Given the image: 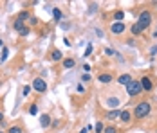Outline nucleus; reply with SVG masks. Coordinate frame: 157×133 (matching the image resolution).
Segmentation results:
<instances>
[{"label":"nucleus","mask_w":157,"mask_h":133,"mask_svg":"<svg viewBox=\"0 0 157 133\" xmlns=\"http://www.w3.org/2000/svg\"><path fill=\"white\" fill-rule=\"evenodd\" d=\"M29 34H31V27H29V25H27V27H25V29L22 31V32H20V38H27V36H29Z\"/></svg>","instance_id":"nucleus-29"},{"label":"nucleus","mask_w":157,"mask_h":133,"mask_svg":"<svg viewBox=\"0 0 157 133\" xmlns=\"http://www.w3.org/2000/svg\"><path fill=\"white\" fill-rule=\"evenodd\" d=\"M137 24L141 25L143 31H146L152 24H154V15H152V11H148V9H143L141 13L137 15Z\"/></svg>","instance_id":"nucleus-2"},{"label":"nucleus","mask_w":157,"mask_h":133,"mask_svg":"<svg viewBox=\"0 0 157 133\" xmlns=\"http://www.w3.org/2000/svg\"><path fill=\"white\" fill-rule=\"evenodd\" d=\"M103 52H105V56H109V58L116 56V50H114L112 47H105V49H103Z\"/></svg>","instance_id":"nucleus-25"},{"label":"nucleus","mask_w":157,"mask_h":133,"mask_svg":"<svg viewBox=\"0 0 157 133\" xmlns=\"http://www.w3.org/2000/svg\"><path fill=\"white\" fill-rule=\"evenodd\" d=\"M31 92H33L31 85H24V87H22V95H24V97H29V95H31Z\"/></svg>","instance_id":"nucleus-20"},{"label":"nucleus","mask_w":157,"mask_h":133,"mask_svg":"<svg viewBox=\"0 0 157 133\" xmlns=\"http://www.w3.org/2000/svg\"><path fill=\"white\" fill-rule=\"evenodd\" d=\"M143 32H144V31L141 29V25H139L137 22H134V24L130 25V34H132L134 38H139V36H143Z\"/></svg>","instance_id":"nucleus-14"},{"label":"nucleus","mask_w":157,"mask_h":133,"mask_svg":"<svg viewBox=\"0 0 157 133\" xmlns=\"http://www.w3.org/2000/svg\"><path fill=\"white\" fill-rule=\"evenodd\" d=\"M132 120H134V115H132V112H130L128 108H121V115H119V122H121V124H126V126H128V124H130Z\"/></svg>","instance_id":"nucleus-7"},{"label":"nucleus","mask_w":157,"mask_h":133,"mask_svg":"<svg viewBox=\"0 0 157 133\" xmlns=\"http://www.w3.org/2000/svg\"><path fill=\"white\" fill-rule=\"evenodd\" d=\"M123 20H125V13H123L121 9L114 11V22H123Z\"/></svg>","instance_id":"nucleus-18"},{"label":"nucleus","mask_w":157,"mask_h":133,"mask_svg":"<svg viewBox=\"0 0 157 133\" xmlns=\"http://www.w3.org/2000/svg\"><path fill=\"white\" fill-rule=\"evenodd\" d=\"M96 34H98L99 38H103V31H101V29H96Z\"/></svg>","instance_id":"nucleus-34"},{"label":"nucleus","mask_w":157,"mask_h":133,"mask_svg":"<svg viewBox=\"0 0 157 133\" xmlns=\"http://www.w3.org/2000/svg\"><path fill=\"white\" fill-rule=\"evenodd\" d=\"M105 104H107V108L114 110V108H117V106L121 104V101H119V97H116V95H110V97H107Z\"/></svg>","instance_id":"nucleus-13"},{"label":"nucleus","mask_w":157,"mask_h":133,"mask_svg":"<svg viewBox=\"0 0 157 133\" xmlns=\"http://www.w3.org/2000/svg\"><path fill=\"white\" fill-rule=\"evenodd\" d=\"M31 11H29V9H22V11H20V13H18V15H16V18H18V20H22V22H25V24H27V22H29V20H31Z\"/></svg>","instance_id":"nucleus-16"},{"label":"nucleus","mask_w":157,"mask_h":133,"mask_svg":"<svg viewBox=\"0 0 157 133\" xmlns=\"http://www.w3.org/2000/svg\"><path fill=\"white\" fill-rule=\"evenodd\" d=\"M31 87L36 94H45V92H47V81H45L44 77H34L33 83H31Z\"/></svg>","instance_id":"nucleus-3"},{"label":"nucleus","mask_w":157,"mask_h":133,"mask_svg":"<svg viewBox=\"0 0 157 133\" xmlns=\"http://www.w3.org/2000/svg\"><path fill=\"white\" fill-rule=\"evenodd\" d=\"M96 79L99 81V85H110L114 81V74L112 72H99Z\"/></svg>","instance_id":"nucleus-8"},{"label":"nucleus","mask_w":157,"mask_h":133,"mask_svg":"<svg viewBox=\"0 0 157 133\" xmlns=\"http://www.w3.org/2000/svg\"><path fill=\"white\" fill-rule=\"evenodd\" d=\"M150 112H152V104L148 103V101H139V103L134 106V112H132L134 120H143V119H146L150 115Z\"/></svg>","instance_id":"nucleus-1"},{"label":"nucleus","mask_w":157,"mask_h":133,"mask_svg":"<svg viewBox=\"0 0 157 133\" xmlns=\"http://www.w3.org/2000/svg\"><path fill=\"white\" fill-rule=\"evenodd\" d=\"M126 88V94H128V97H137L139 94H143V88L141 85H139V79H134L128 87H125Z\"/></svg>","instance_id":"nucleus-4"},{"label":"nucleus","mask_w":157,"mask_h":133,"mask_svg":"<svg viewBox=\"0 0 157 133\" xmlns=\"http://www.w3.org/2000/svg\"><path fill=\"white\" fill-rule=\"evenodd\" d=\"M52 16H54L56 22H60L62 20V9L60 7H52Z\"/></svg>","instance_id":"nucleus-22"},{"label":"nucleus","mask_w":157,"mask_h":133,"mask_svg":"<svg viewBox=\"0 0 157 133\" xmlns=\"http://www.w3.org/2000/svg\"><path fill=\"white\" fill-rule=\"evenodd\" d=\"M7 58H9V49L4 47V49H2V56H0V63H6Z\"/></svg>","instance_id":"nucleus-21"},{"label":"nucleus","mask_w":157,"mask_h":133,"mask_svg":"<svg viewBox=\"0 0 157 133\" xmlns=\"http://www.w3.org/2000/svg\"><path fill=\"white\" fill-rule=\"evenodd\" d=\"M148 50H150V56L154 58V56H155V54H157V45H152V47H150Z\"/></svg>","instance_id":"nucleus-31"},{"label":"nucleus","mask_w":157,"mask_h":133,"mask_svg":"<svg viewBox=\"0 0 157 133\" xmlns=\"http://www.w3.org/2000/svg\"><path fill=\"white\" fill-rule=\"evenodd\" d=\"M117 126H114V124H109V126H105V131L103 133H117Z\"/></svg>","instance_id":"nucleus-23"},{"label":"nucleus","mask_w":157,"mask_h":133,"mask_svg":"<svg viewBox=\"0 0 157 133\" xmlns=\"http://www.w3.org/2000/svg\"><path fill=\"white\" fill-rule=\"evenodd\" d=\"M152 38H157V29L154 31V32H152Z\"/></svg>","instance_id":"nucleus-39"},{"label":"nucleus","mask_w":157,"mask_h":133,"mask_svg":"<svg viewBox=\"0 0 157 133\" xmlns=\"http://www.w3.org/2000/svg\"><path fill=\"white\" fill-rule=\"evenodd\" d=\"M96 133H103L105 131V124H103V122H101V120H98V122H96Z\"/></svg>","instance_id":"nucleus-24"},{"label":"nucleus","mask_w":157,"mask_h":133,"mask_svg":"<svg viewBox=\"0 0 157 133\" xmlns=\"http://www.w3.org/2000/svg\"><path fill=\"white\" fill-rule=\"evenodd\" d=\"M139 85H141L143 92H152V90H154V87H155V83H154V79H152V76H150V74L141 76Z\"/></svg>","instance_id":"nucleus-5"},{"label":"nucleus","mask_w":157,"mask_h":133,"mask_svg":"<svg viewBox=\"0 0 157 133\" xmlns=\"http://www.w3.org/2000/svg\"><path fill=\"white\" fill-rule=\"evenodd\" d=\"M119 115H121V108H114V110H107L105 112V119L107 120H116V119H119Z\"/></svg>","instance_id":"nucleus-9"},{"label":"nucleus","mask_w":157,"mask_h":133,"mask_svg":"<svg viewBox=\"0 0 157 133\" xmlns=\"http://www.w3.org/2000/svg\"><path fill=\"white\" fill-rule=\"evenodd\" d=\"M121 87H128L132 81H134V77H132V74H121V76H117V79H116Z\"/></svg>","instance_id":"nucleus-11"},{"label":"nucleus","mask_w":157,"mask_h":133,"mask_svg":"<svg viewBox=\"0 0 157 133\" xmlns=\"http://www.w3.org/2000/svg\"><path fill=\"white\" fill-rule=\"evenodd\" d=\"M62 67L65 68V70H69V68H74V67H76V59H74V58H63Z\"/></svg>","instance_id":"nucleus-17"},{"label":"nucleus","mask_w":157,"mask_h":133,"mask_svg":"<svg viewBox=\"0 0 157 133\" xmlns=\"http://www.w3.org/2000/svg\"><path fill=\"white\" fill-rule=\"evenodd\" d=\"M24 130L20 128V126H9L7 128V133H22Z\"/></svg>","instance_id":"nucleus-27"},{"label":"nucleus","mask_w":157,"mask_h":133,"mask_svg":"<svg viewBox=\"0 0 157 133\" xmlns=\"http://www.w3.org/2000/svg\"><path fill=\"white\" fill-rule=\"evenodd\" d=\"M125 43H126V45H136V40H134V38H126Z\"/></svg>","instance_id":"nucleus-33"},{"label":"nucleus","mask_w":157,"mask_h":133,"mask_svg":"<svg viewBox=\"0 0 157 133\" xmlns=\"http://www.w3.org/2000/svg\"><path fill=\"white\" fill-rule=\"evenodd\" d=\"M58 124H60L58 120H52V124H51V128H58Z\"/></svg>","instance_id":"nucleus-37"},{"label":"nucleus","mask_w":157,"mask_h":133,"mask_svg":"<svg viewBox=\"0 0 157 133\" xmlns=\"http://www.w3.org/2000/svg\"><path fill=\"white\" fill-rule=\"evenodd\" d=\"M76 90H78V94H87V90H85V87H83V85H78V87H76Z\"/></svg>","instance_id":"nucleus-32"},{"label":"nucleus","mask_w":157,"mask_h":133,"mask_svg":"<svg viewBox=\"0 0 157 133\" xmlns=\"http://www.w3.org/2000/svg\"><path fill=\"white\" fill-rule=\"evenodd\" d=\"M155 7H157V4H155Z\"/></svg>","instance_id":"nucleus-42"},{"label":"nucleus","mask_w":157,"mask_h":133,"mask_svg":"<svg viewBox=\"0 0 157 133\" xmlns=\"http://www.w3.org/2000/svg\"><path fill=\"white\" fill-rule=\"evenodd\" d=\"M63 43L67 45V47H71V40L69 38H63Z\"/></svg>","instance_id":"nucleus-35"},{"label":"nucleus","mask_w":157,"mask_h":133,"mask_svg":"<svg viewBox=\"0 0 157 133\" xmlns=\"http://www.w3.org/2000/svg\"><path fill=\"white\" fill-rule=\"evenodd\" d=\"M79 79H81V83H90V81H92V76H90V74H85V72H83Z\"/></svg>","instance_id":"nucleus-26"},{"label":"nucleus","mask_w":157,"mask_h":133,"mask_svg":"<svg viewBox=\"0 0 157 133\" xmlns=\"http://www.w3.org/2000/svg\"><path fill=\"white\" fill-rule=\"evenodd\" d=\"M90 54H92V45H89V47H87V50L83 52V58H89Z\"/></svg>","instance_id":"nucleus-30"},{"label":"nucleus","mask_w":157,"mask_h":133,"mask_svg":"<svg viewBox=\"0 0 157 133\" xmlns=\"http://www.w3.org/2000/svg\"><path fill=\"white\" fill-rule=\"evenodd\" d=\"M90 131V130H89V128H87V126H85V128H81V130H79V133H89Z\"/></svg>","instance_id":"nucleus-36"},{"label":"nucleus","mask_w":157,"mask_h":133,"mask_svg":"<svg viewBox=\"0 0 157 133\" xmlns=\"http://www.w3.org/2000/svg\"><path fill=\"white\" fill-rule=\"evenodd\" d=\"M25 27H27V24H25V22H22V20H18V18H15V20H13V31H16L18 34L25 29Z\"/></svg>","instance_id":"nucleus-15"},{"label":"nucleus","mask_w":157,"mask_h":133,"mask_svg":"<svg viewBox=\"0 0 157 133\" xmlns=\"http://www.w3.org/2000/svg\"><path fill=\"white\" fill-rule=\"evenodd\" d=\"M125 31H126V24L125 22H112V24H110V32L116 34V36L123 34Z\"/></svg>","instance_id":"nucleus-6"},{"label":"nucleus","mask_w":157,"mask_h":133,"mask_svg":"<svg viewBox=\"0 0 157 133\" xmlns=\"http://www.w3.org/2000/svg\"><path fill=\"white\" fill-rule=\"evenodd\" d=\"M0 133H7V131H4V130H0Z\"/></svg>","instance_id":"nucleus-41"},{"label":"nucleus","mask_w":157,"mask_h":133,"mask_svg":"<svg viewBox=\"0 0 157 133\" xmlns=\"http://www.w3.org/2000/svg\"><path fill=\"white\" fill-rule=\"evenodd\" d=\"M0 122H4V112L0 110Z\"/></svg>","instance_id":"nucleus-38"},{"label":"nucleus","mask_w":157,"mask_h":133,"mask_svg":"<svg viewBox=\"0 0 157 133\" xmlns=\"http://www.w3.org/2000/svg\"><path fill=\"white\" fill-rule=\"evenodd\" d=\"M27 24H29V27H36V25H38V24H40V20H38V18H36V16H31V20H29V22H27Z\"/></svg>","instance_id":"nucleus-28"},{"label":"nucleus","mask_w":157,"mask_h":133,"mask_svg":"<svg viewBox=\"0 0 157 133\" xmlns=\"http://www.w3.org/2000/svg\"><path fill=\"white\" fill-rule=\"evenodd\" d=\"M38 108H40L38 103H31V104H29V115H33V117H34V115H38Z\"/></svg>","instance_id":"nucleus-19"},{"label":"nucleus","mask_w":157,"mask_h":133,"mask_svg":"<svg viewBox=\"0 0 157 133\" xmlns=\"http://www.w3.org/2000/svg\"><path fill=\"white\" fill-rule=\"evenodd\" d=\"M155 133H157V131H155Z\"/></svg>","instance_id":"nucleus-43"},{"label":"nucleus","mask_w":157,"mask_h":133,"mask_svg":"<svg viewBox=\"0 0 157 133\" xmlns=\"http://www.w3.org/2000/svg\"><path fill=\"white\" fill-rule=\"evenodd\" d=\"M51 124H52V117H51L49 113H42V115H40V126H42V130L51 128Z\"/></svg>","instance_id":"nucleus-10"},{"label":"nucleus","mask_w":157,"mask_h":133,"mask_svg":"<svg viewBox=\"0 0 157 133\" xmlns=\"http://www.w3.org/2000/svg\"><path fill=\"white\" fill-rule=\"evenodd\" d=\"M49 59L54 61V63H56V61H63V52L60 49H52V50L49 52Z\"/></svg>","instance_id":"nucleus-12"},{"label":"nucleus","mask_w":157,"mask_h":133,"mask_svg":"<svg viewBox=\"0 0 157 133\" xmlns=\"http://www.w3.org/2000/svg\"><path fill=\"white\" fill-rule=\"evenodd\" d=\"M0 49H4V40L0 38Z\"/></svg>","instance_id":"nucleus-40"}]
</instances>
